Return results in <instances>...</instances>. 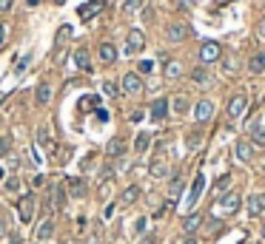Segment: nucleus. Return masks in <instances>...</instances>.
Listing matches in <instances>:
<instances>
[{"mask_svg": "<svg viewBox=\"0 0 265 244\" xmlns=\"http://www.w3.org/2000/svg\"><path fill=\"white\" fill-rule=\"evenodd\" d=\"M231 190V173H222L220 179H217V185H214V196L220 199V196H225Z\"/></svg>", "mask_w": 265, "mask_h": 244, "instance_id": "nucleus-23", "label": "nucleus"}, {"mask_svg": "<svg viewBox=\"0 0 265 244\" xmlns=\"http://www.w3.org/2000/svg\"><path fill=\"white\" fill-rule=\"evenodd\" d=\"M248 213L251 216H263L265 213V193H254L248 199Z\"/></svg>", "mask_w": 265, "mask_h": 244, "instance_id": "nucleus-19", "label": "nucleus"}, {"mask_svg": "<svg viewBox=\"0 0 265 244\" xmlns=\"http://www.w3.org/2000/svg\"><path fill=\"white\" fill-rule=\"evenodd\" d=\"M34 207H37L34 193H26L20 202H17V216H20V222H23V225H29V222L34 219Z\"/></svg>", "mask_w": 265, "mask_h": 244, "instance_id": "nucleus-2", "label": "nucleus"}, {"mask_svg": "<svg viewBox=\"0 0 265 244\" xmlns=\"http://www.w3.org/2000/svg\"><path fill=\"white\" fill-rule=\"evenodd\" d=\"M260 34H263V37H265V20H263V23H260Z\"/></svg>", "mask_w": 265, "mask_h": 244, "instance_id": "nucleus-47", "label": "nucleus"}, {"mask_svg": "<svg viewBox=\"0 0 265 244\" xmlns=\"http://www.w3.org/2000/svg\"><path fill=\"white\" fill-rule=\"evenodd\" d=\"M97 119H100V122H109V111H103V108H97Z\"/></svg>", "mask_w": 265, "mask_h": 244, "instance_id": "nucleus-44", "label": "nucleus"}, {"mask_svg": "<svg viewBox=\"0 0 265 244\" xmlns=\"http://www.w3.org/2000/svg\"><path fill=\"white\" fill-rule=\"evenodd\" d=\"M97 12H100V0H91V3L80 6V17H83V20H88L91 15H97Z\"/></svg>", "mask_w": 265, "mask_h": 244, "instance_id": "nucleus-29", "label": "nucleus"}, {"mask_svg": "<svg viewBox=\"0 0 265 244\" xmlns=\"http://www.w3.org/2000/svg\"><path fill=\"white\" fill-rule=\"evenodd\" d=\"M166 37H168V43H185L191 37V29L185 23H171L166 29Z\"/></svg>", "mask_w": 265, "mask_h": 244, "instance_id": "nucleus-7", "label": "nucleus"}, {"mask_svg": "<svg viewBox=\"0 0 265 244\" xmlns=\"http://www.w3.org/2000/svg\"><path fill=\"white\" fill-rule=\"evenodd\" d=\"M140 6H143V0H126V3H123V12H126V15H134Z\"/></svg>", "mask_w": 265, "mask_h": 244, "instance_id": "nucleus-34", "label": "nucleus"}, {"mask_svg": "<svg viewBox=\"0 0 265 244\" xmlns=\"http://www.w3.org/2000/svg\"><path fill=\"white\" fill-rule=\"evenodd\" d=\"M168 108H171V102H168L166 97L154 99V102H151V119H154V122H163L168 116Z\"/></svg>", "mask_w": 265, "mask_h": 244, "instance_id": "nucleus-12", "label": "nucleus"}, {"mask_svg": "<svg viewBox=\"0 0 265 244\" xmlns=\"http://www.w3.org/2000/svg\"><path fill=\"white\" fill-rule=\"evenodd\" d=\"M26 3H29V6H40V0H26Z\"/></svg>", "mask_w": 265, "mask_h": 244, "instance_id": "nucleus-48", "label": "nucleus"}, {"mask_svg": "<svg viewBox=\"0 0 265 244\" xmlns=\"http://www.w3.org/2000/svg\"><path fill=\"white\" fill-rule=\"evenodd\" d=\"M143 49H146V34L140 29H129V34H126V54H140Z\"/></svg>", "mask_w": 265, "mask_h": 244, "instance_id": "nucleus-4", "label": "nucleus"}, {"mask_svg": "<svg viewBox=\"0 0 265 244\" xmlns=\"http://www.w3.org/2000/svg\"><path fill=\"white\" fill-rule=\"evenodd\" d=\"M248 131H251V139H254V145H263V148H265V116H263V119H257V122H251Z\"/></svg>", "mask_w": 265, "mask_h": 244, "instance_id": "nucleus-16", "label": "nucleus"}, {"mask_svg": "<svg viewBox=\"0 0 265 244\" xmlns=\"http://www.w3.org/2000/svg\"><path fill=\"white\" fill-rule=\"evenodd\" d=\"M6 97H9V94H0V105H3V102H6Z\"/></svg>", "mask_w": 265, "mask_h": 244, "instance_id": "nucleus-51", "label": "nucleus"}, {"mask_svg": "<svg viewBox=\"0 0 265 244\" xmlns=\"http://www.w3.org/2000/svg\"><path fill=\"white\" fill-rule=\"evenodd\" d=\"M103 94H106V97H117V82L106 80L103 82Z\"/></svg>", "mask_w": 265, "mask_h": 244, "instance_id": "nucleus-36", "label": "nucleus"}, {"mask_svg": "<svg viewBox=\"0 0 265 244\" xmlns=\"http://www.w3.org/2000/svg\"><path fill=\"white\" fill-rule=\"evenodd\" d=\"M134 230H137V233H143V230H146V219H137V225H134Z\"/></svg>", "mask_w": 265, "mask_h": 244, "instance_id": "nucleus-45", "label": "nucleus"}, {"mask_svg": "<svg viewBox=\"0 0 265 244\" xmlns=\"http://www.w3.org/2000/svg\"><path fill=\"white\" fill-rule=\"evenodd\" d=\"M71 32H74V29H71V26H60V32H57V37H54V46H57V49H60V46H63V43H66L68 37H71Z\"/></svg>", "mask_w": 265, "mask_h": 244, "instance_id": "nucleus-30", "label": "nucleus"}, {"mask_svg": "<svg viewBox=\"0 0 265 244\" xmlns=\"http://www.w3.org/2000/svg\"><path fill=\"white\" fill-rule=\"evenodd\" d=\"M120 88H123L126 94H132V97H140V94L146 91V85H143V80H140V74H134V71L123 74V82H120Z\"/></svg>", "mask_w": 265, "mask_h": 244, "instance_id": "nucleus-3", "label": "nucleus"}, {"mask_svg": "<svg viewBox=\"0 0 265 244\" xmlns=\"http://www.w3.org/2000/svg\"><path fill=\"white\" fill-rule=\"evenodd\" d=\"M202 190H205V176L197 173L194 182H191V190H188V199H185V207H194V205L199 202V196H202Z\"/></svg>", "mask_w": 265, "mask_h": 244, "instance_id": "nucleus-9", "label": "nucleus"}, {"mask_svg": "<svg viewBox=\"0 0 265 244\" xmlns=\"http://www.w3.org/2000/svg\"><path fill=\"white\" fill-rule=\"evenodd\" d=\"M214 116V102L211 99H199L197 105H194V119L197 122H208Z\"/></svg>", "mask_w": 265, "mask_h": 244, "instance_id": "nucleus-10", "label": "nucleus"}, {"mask_svg": "<svg viewBox=\"0 0 265 244\" xmlns=\"http://www.w3.org/2000/svg\"><path fill=\"white\" fill-rule=\"evenodd\" d=\"M54 3H57V6H63V3H66V0H54Z\"/></svg>", "mask_w": 265, "mask_h": 244, "instance_id": "nucleus-52", "label": "nucleus"}, {"mask_svg": "<svg viewBox=\"0 0 265 244\" xmlns=\"http://www.w3.org/2000/svg\"><path fill=\"white\" fill-rule=\"evenodd\" d=\"M3 233H6V225H3V222H0V236H3Z\"/></svg>", "mask_w": 265, "mask_h": 244, "instance_id": "nucleus-50", "label": "nucleus"}, {"mask_svg": "<svg viewBox=\"0 0 265 244\" xmlns=\"http://www.w3.org/2000/svg\"><path fill=\"white\" fill-rule=\"evenodd\" d=\"M263 242H265V227H263Z\"/></svg>", "mask_w": 265, "mask_h": 244, "instance_id": "nucleus-53", "label": "nucleus"}, {"mask_svg": "<svg viewBox=\"0 0 265 244\" xmlns=\"http://www.w3.org/2000/svg\"><path fill=\"white\" fill-rule=\"evenodd\" d=\"M263 244H265V242H263Z\"/></svg>", "mask_w": 265, "mask_h": 244, "instance_id": "nucleus-55", "label": "nucleus"}, {"mask_svg": "<svg viewBox=\"0 0 265 244\" xmlns=\"http://www.w3.org/2000/svg\"><path fill=\"white\" fill-rule=\"evenodd\" d=\"M29 63H32V57L26 54V57H23V60L17 63V68H15V71H17V74H23V71H26V65H29Z\"/></svg>", "mask_w": 265, "mask_h": 244, "instance_id": "nucleus-40", "label": "nucleus"}, {"mask_svg": "<svg viewBox=\"0 0 265 244\" xmlns=\"http://www.w3.org/2000/svg\"><path fill=\"white\" fill-rule=\"evenodd\" d=\"M137 199H140V188H137V185H129V188H126L123 193L117 196V202H114V205H120V207H132Z\"/></svg>", "mask_w": 265, "mask_h": 244, "instance_id": "nucleus-13", "label": "nucleus"}, {"mask_svg": "<svg viewBox=\"0 0 265 244\" xmlns=\"http://www.w3.org/2000/svg\"><path fill=\"white\" fill-rule=\"evenodd\" d=\"M6 190H12V193H15V190H20V179H17V176L6 179Z\"/></svg>", "mask_w": 265, "mask_h": 244, "instance_id": "nucleus-38", "label": "nucleus"}, {"mask_svg": "<svg viewBox=\"0 0 265 244\" xmlns=\"http://www.w3.org/2000/svg\"><path fill=\"white\" fill-rule=\"evenodd\" d=\"M199 142H202V133H199V131H194V133H188V139H185V145H188V150H194V148H199Z\"/></svg>", "mask_w": 265, "mask_h": 244, "instance_id": "nucleus-33", "label": "nucleus"}, {"mask_svg": "<svg viewBox=\"0 0 265 244\" xmlns=\"http://www.w3.org/2000/svg\"><path fill=\"white\" fill-rule=\"evenodd\" d=\"M49 99H51V85L49 82H40V85L34 88V102H37V105H49Z\"/></svg>", "mask_w": 265, "mask_h": 244, "instance_id": "nucleus-20", "label": "nucleus"}, {"mask_svg": "<svg viewBox=\"0 0 265 244\" xmlns=\"http://www.w3.org/2000/svg\"><path fill=\"white\" fill-rule=\"evenodd\" d=\"M37 148L46 153H54V139H51L49 128H37Z\"/></svg>", "mask_w": 265, "mask_h": 244, "instance_id": "nucleus-18", "label": "nucleus"}, {"mask_svg": "<svg viewBox=\"0 0 265 244\" xmlns=\"http://www.w3.org/2000/svg\"><path fill=\"white\" fill-rule=\"evenodd\" d=\"M91 159H94V153H88L83 162H80V168H83V170H91Z\"/></svg>", "mask_w": 265, "mask_h": 244, "instance_id": "nucleus-41", "label": "nucleus"}, {"mask_svg": "<svg viewBox=\"0 0 265 244\" xmlns=\"http://www.w3.org/2000/svg\"><path fill=\"white\" fill-rule=\"evenodd\" d=\"M234 156H237L240 162H251V159H254V148H251V142L240 139V142L234 145Z\"/></svg>", "mask_w": 265, "mask_h": 244, "instance_id": "nucleus-15", "label": "nucleus"}, {"mask_svg": "<svg viewBox=\"0 0 265 244\" xmlns=\"http://www.w3.org/2000/svg\"><path fill=\"white\" fill-rule=\"evenodd\" d=\"M217 205H220L222 216H234V213L240 210V193H237V190H228L225 196L217 199Z\"/></svg>", "mask_w": 265, "mask_h": 244, "instance_id": "nucleus-5", "label": "nucleus"}, {"mask_svg": "<svg viewBox=\"0 0 265 244\" xmlns=\"http://www.w3.org/2000/svg\"><path fill=\"white\" fill-rule=\"evenodd\" d=\"M0 179H3V168H0Z\"/></svg>", "mask_w": 265, "mask_h": 244, "instance_id": "nucleus-54", "label": "nucleus"}, {"mask_svg": "<svg viewBox=\"0 0 265 244\" xmlns=\"http://www.w3.org/2000/svg\"><path fill=\"white\" fill-rule=\"evenodd\" d=\"M9 150H12V139L0 136V156H9Z\"/></svg>", "mask_w": 265, "mask_h": 244, "instance_id": "nucleus-37", "label": "nucleus"}, {"mask_svg": "<svg viewBox=\"0 0 265 244\" xmlns=\"http://www.w3.org/2000/svg\"><path fill=\"white\" fill-rule=\"evenodd\" d=\"M225 3H231V0H217V6H225Z\"/></svg>", "mask_w": 265, "mask_h": 244, "instance_id": "nucleus-49", "label": "nucleus"}, {"mask_svg": "<svg viewBox=\"0 0 265 244\" xmlns=\"http://www.w3.org/2000/svg\"><path fill=\"white\" fill-rule=\"evenodd\" d=\"M12 3L15 0H0V12H12Z\"/></svg>", "mask_w": 265, "mask_h": 244, "instance_id": "nucleus-42", "label": "nucleus"}, {"mask_svg": "<svg viewBox=\"0 0 265 244\" xmlns=\"http://www.w3.org/2000/svg\"><path fill=\"white\" fill-rule=\"evenodd\" d=\"M46 205H51L54 210H63L66 207V188L60 182H51L49 185V193H46Z\"/></svg>", "mask_w": 265, "mask_h": 244, "instance_id": "nucleus-1", "label": "nucleus"}, {"mask_svg": "<svg viewBox=\"0 0 265 244\" xmlns=\"http://www.w3.org/2000/svg\"><path fill=\"white\" fill-rule=\"evenodd\" d=\"M66 193L74 196V199H83V196L88 193V185H86V179H80V176L66 179Z\"/></svg>", "mask_w": 265, "mask_h": 244, "instance_id": "nucleus-11", "label": "nucleus"}, {"mask_svg": "<svg viewBox=\"0 0 265 244\" xmlns=\"http://www.w3.org/2000/svg\"><path fill=\"white\" fill-rule=\"evenodd\" d=\"M97 54H100V63H103V65H111V63L117 60V49H114V43H100Z\"/></svg>", "mask_w": 265, "mask_h": 244, "instance_id": "nucleus-17", "label": "nucleus"}, {"mask_svg": "<svg viewBox=\"0 0 265 244\" xmlns=\"http://www.w3.org/2000/svg\"><path fill=\"white\" fill-rule=\"evenodd\" d=\"M74 63H77V68H83V71H91V57H88V49H77V51H74Z\"/></svg>", "mask_w": 265, "mask_h": 244, "instance_id": "nucleus-24", "label": "nucleus"}, {"mask_svg": "<svg viewBox=\"0 0 265 244\" xmlns=\"http://www.w3.org/2000/svg\"><path fill=\"white\" fill-rule=\"evenodd\" d=\"M180 190H182V182H180V176L174 173V179H171V185H168V196H171V199H177Z\"/></svg>", "mask_w": 265, "mask_h": 244, "instance_id": "nucleus-32", "label": "nucleus"}, {"mask_svg": "<svg viewBox=\"0 0 265 244\" xmlns=\"http://www.w3.org/2000/svg\"><path fill=\"white\" fill-rule=\"evenodd\" d=\"M182 77V65L177 60H168L166 63V80H180Z\"/></svg>", "mask_w": 265, "mask_h": 244, "instance_id": "nucleus-27", "label": "nucleus"}, {"mask_svg": "<svg viewBox=\"0 0 265 244\" xmlns=\"http://www.w3.org/2000/svg\"><path fill=\"white\" fill-rule=\"evenodd\" d=\"M151 145V133H137V139H134V150L137 153H146Z\"/></svg>", "mask_w": 265, "mask_h": 244, "instance_id": "nucleus-28", "label": "nucleus"}, {"mask_svg": "<svg viewBox=\"0 0 265 244\" xmlns=\"http://www.w3.org/2000/svg\"><path fill=\"white\" fill-rule=\"evenodd\" d=\"M220 57H222L220 43H214V40H205V43L199 46V63H217Z\"/></svg>", "mask_w": 265, "mask_h": 244, "instance_id": "nucleus-6", "label": "nucleus"}, {"mask_svg": "<svg viewBox=\"0 0 265 244\" xmlns=\"http://www.w3.org/2000/svg\"><path fill=\"white\" fill-rule=\"evenodd\" d=\"M191 80L194 82H208V71H205V68H194V71H191Z\"/></svg>", "mask_w": 265, "mask_h": 244, "instance_id": "nucleus-35", "label": "nucleus"}, {"mask_svg": "<svg viewBox=\"0 0 265 244\" xmlns=\"http://www.w3.org/2000/svg\"><path fill=\"white\" fill-rule=\"evenodd\" d=\"M248 71H251V74H263V71H265V54H263V51L254 54V57L248 60Z\"/></svg>", "mask_w": 265, "mask_h": 244, "instance_id": "nucleus-26", "label": "nucleus"}, {"mask_svg": "<svg viewBox=\"0 0 265 244\" xmlns=\"http://www.w3.org/2000/svg\"><path fill=\"white\" fill-rule=\"evenodd\" d=\"M51 236H54V222H51V219H43L40 227H37V242H49Z\"/></svg>", "mask_w": 265, "mask_h": 244, "instance_id": "nucleus-21", "label": "nucleus"}, {"mask_svg": "<svg viewBox=\"0 0 265 244\" xmlns=\"http://www.w3.org/2000/svg\"><path fill=\"white\" fill-rule=\"evenodd\" d=\"M171 108H174V114H185V111H188L191 105H188V99H185V97H174Z\"/></svg>", "mask_w": 265, "mask_h": 244, "instance_id": "nucleus-31", "label": "nucleus"}, {"mask_svg": "<svg viewBox=\"0 0 265 244\" xmlns=\"http://www.w3.org/2000/svg\"><path fill=\"white\" fill-rule=\"evenodd\" d=\"M151 71H154V63H151V60H143V63H140V74H151Z\"/></svg>", "mask_w": 265, "mask_h": 244, "instance_id": "nucleus-39", "label": "nucleus"}, {"mask_svg": "<svg viewBox=\"0 0 265 244\" xmlns=\"http://www.w3.org/2000/svg\"><path fill=\"white\" fill-rule=\"evenodd\" d=\"M106 153H109V156H123V153H126V142H123L120 136H114V139L106 145Z\"/></svg>", "mask_w": 265, "mask_h": 244, "instance_id": "nucleus-25", "label": "nucleus"}, {"mask_svg": "<svg viewBox=\"0 0 265 244\" xmlns=\"http://www.w3.org/2000/svg\"><path fill=\"white\" fill-rule=\"evenodd\" d=\"M149 170H151L154 179H166V176H168V162H166V159H154Z\"/></svg>", "mask_w": 265, "mask_h": 244, "instance_id": "nucleus-22", "label": "nucleus"}, {"mask_svg": "<svg viewBox=\"0 0 265 244\" xmlns=\"http://www.w3.org/2000/svg\"><path fill=\"white\" fill-rule=\"evenodd\" d=\"M245 111H248V97H245V94H234L231 102H228V116H231V119H240Z\"/></svg>", "mask_w": 265, "mask_h": 244, "instance_id": "nucleus-8", "label": "nucleus"}, {"mask_svg": "<svg viewBox=\"0 0 265 244\" xmlns=\"http://www.w3.org/2000/svg\"><path fill=\"white\" fill-rule=\"evenodd\" d=\"M202 222H205V219H202V213H188V216L182 219V230H185V236H194Z\"/></svg>", "mask_w": 265, "mask_h": 244, "instance_id": "nucleus-14", "label": "nucleus"}, {"mask_svg": "<svg viewBox=\"0 0 265 244\" xmlns=\"http://www.w3.org/2000/svg\"><path fill=\"white\" fill-rule=\"evenodd\" d=\"M6 37H9V29H6V26H0V49H3V43H6Z\"/></svg>", "mask_w": 265, "mask_h": 244, "instance_id": "nucleus-43", "label": "nucleus"}, {"mask_svg": "<svg viewBox=\"0 0 265 244\" xmlns=\"http://www.w3.org/2000/svg\"><path fill=\"white\" fill-rule=\"evenodd\" d=\"M182 244H197V239H194V236H185V239H182Z\"/></svg>", "mask_w": 265, "mask_h": 244, "instance_id": "nucleus-46", "label": "nucleus"}]
</instances>
